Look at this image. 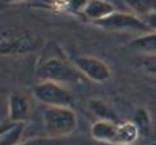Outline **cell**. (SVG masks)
<instances>
[{
	"instance_id": "13",
	"label": "cell",
	"mask_w": 156,
	"mask_h": 145,
	"mask_svg": "<svg viewBox=\"0 0 156 145\" xmlns=\"http://www.w3.org/2000/svg\"><path fill=\"white\" fill-rule=\"evenodd\" d=\"M124 3L140 18L156 12V0H124Z\"/></svg>"
},
{
	"instance_id": "3",
	"label": "cell",
	"mask_w": 156,
	"mask_h": 145,
	"mask_svg": "<svg viewBox=\"0 0 156 145\" xmlns=\"http://www.w3.org/2000/svg\"><path fill=\"white\" fill-rule=\"evenodd\" d=\"M78 126V118L72 107L44 106L42 129L45 136L63 139L73 134Z\"/></svg>"
},
{
	"instance_id": "9",
	"label": "cell",
	"mask_w": 156,
	"mask_h": 145,
	"mask_svg": "<svg viewBox=\"0 0 156 145\" xmlns=\"http://www.w3.org/2000/svg\"><path fill=\"white\" fill-rule=\"evenodd\" d=\"M115 12V6L108 0H88L87 5L82 12L83 17L91 22H97L109 17Z\"/></svg>"
},
{
	"instance_id": "4",
	"label": "cell",
	"mask_w": 156,
	"mask_h": 145,
	"mask_svg": "<svg viewBox=\"0 0 156 145\" xmlns=\"http://www.w3.org/2000/svg\"><path fill=\"white\" fill-rule=\"evenodd\" d=\"M40 46V38L34 32L21 27H6L0 33V55L22 56L35 51Z\"/></svg>"
},
{
	"instance_id": "5",
	"label": "cell",
	"mask_w": 156,
	"mask_h": 145,
	"mask_svg": "<svg viewBox=\"0 0 156 145\" xmlns=\"http://www.w3.org/2000/svg\"><path fill=\"white\" fill-rule=\"evenodd\" d=\"M31 94L44 106L72 107L74 103V97L66 85L50 80H40L35 84Z\"/></svg>"
},
{
	"instance_id": "12",
	"label": "cell",
	"mask_w": 156,
	"mask_h": 145,
	"mask_svg": "<svg viewBox=\"0 0 156 145\" xmlns=\"http://www.w3.org/2000/svg\"><path fill=\"white\" fill-rule=\"evenodd\" d=\"M129 47L142 52L144 55L156 54V32L151 31L137 36L129 42Z\"/></svg>"
},
{
	"instance_id": "6",
	"label": "cell",
	"mask_w": 156,
	"mask_h": 145,
	"mask_svg": "<svg viewBox=\"0 0 156 145\" xmlns=\"http://www.w3.org/2000/svg\"><path fill=\"white\" fill-rule=\"evenodd\" d=\"M96 27L105 31L113 32H151L150 28L145 24L142 18L133 13H124V12H114L109 17L101 19V21L94 22Z\"/></svg>"
},
{
	"instance_id": "17",
	"label": "cell",
	"mask_w": 156,
	"mask_h": 145,
	"mask_svg": "<svg viewBox=\"0 0 156 145\" xmlns=\"http://www.w3.org/2000/svg\"><path fill=\"white\" fill-rule=\"evenodd\" d=\"M87 3L88 0H67V3L64 4L62 10H68L72 13H82Z\"/></svg>"
},
{
	"instance_id": "16",
	"label": "cell",
	"mask_w": 156,
	"mask_h": 145,
	"mask_svg": "<svg viewBox=\"0 0 156 145\" xmlns=\"http://www.w3.org/2000/svg\"><path fill=\"white\" fill-rule=\"evenodd\" d=\"M60 143H62V139L42 136V137H32V139L22 141L18 145H60Z\"/></svg>"
},
{
	"instance_id": "7",
	"label": "cell",
	"mask_w": 156,
	"mask_h": 145,
	"mask_svg": "<svg viewBox=\"0 0 156 145\" xmlns=\"http://www.w3.org/2000/svg\"><path fill=\"white\" fill-rule=\"evenodd\" d=\"M74 66L88 80L102 84L112 79V69L109 65L96 56L82 55L72 59Z\"/></svg>"
},
{
	"instance_id": "14",
	"label": "cell",
	"mask_w": 156,
	"mask_h": 145,
	"mask_svg": "<svg viewBox=\"0 0 156 145\" xmlns=\"http://www.w3.org/2000/svg\"><path fill=\"white\" fill-rule=\"evenodd\" d=\"M138 66L147 75L156 78V54L142 55L138 59Z\"/></svg>"
},
{
	"instance_id": "19",
	"label": "cell",
	"mask_w": 156,
	"mask_h": 145,
	"mask_svg": "<svg viewBox=\"0 0 156 145\" xmlns=\"http://www.w3.org/2000/svg\"><path fill=\"white\" fill-rule=\"evenodd\" d=\"M42 3L49 6H53V8H56V9H63L67 0H42Z\"/></svg>"
},
{
	"instance_id": "11",
	"label": "cell",
	"mask_w": 156,
	"mask_h": 145,
	"mask_svg": "<svg viewBox=\"0 0 156 145\" xmlns=\"http://www.w3.org/2000/svg\"><path fill=\"white\" fill-rule=\"evenodd\" d=\"M24 122L3 123L0 130V145H18L22 143V136L26 130Z\"/></svg>"
},
{
	"instance_id": "2",
	"label": "cell",
	"mask_w": 156,
	"mask_h": 145,
	"mask_svg": "<svg viewBox=\"0 0 156 145\" xmlns=\"http://www.w3.org/2000/svg\"><path fill=\"white\" fill-rule=\"evenodd\" d=\"M141 131L134 121H102L97 120L91 126V136L97 143L109 145H126L137 143Z\"/></svg>"
},
{
	"instance_id": "22",
	"label": "cell",
	"mask_w": 156,
	"mask_h": 145,
	"mask_svg": "<svg viewBox=\"0 0 156 145\" xmlns=\"http://www.w3.org/2000/svg\"><path fill=\"white\" fill-rule=\"evenodd\" d=\"M150 145H156V141H154L152 144H150Z\"/></svg>"
},
{
	"instance_id": "10",
	"label": "cell",
	"mask_w": 156,
	"mask_h": 145,
	"mask_svg": "<svg viewBox=\"0 0 156 145\" xmlns=\"http://www.w3.org/2000/svg\"><path fill=\"white\" fill-rule=\"evenodd\" d=\"M86 106H87V110L97 120L120 122V118L118 113H116V111L106 101L101 99V98H90L86 103Z\"/></svg>"
},
{
	"instance_id": "15",
	"label": "cell",
	"mask_w": 156,
	"mask_h": 145,
	"mask_svg": "<svg viewBox=\"0 0 156 145\" xmlns=\"http://www.w3.org/2000/svg\"><path fill=\"white\" fill-rule=\"evenodd\" d=\"M134 122L138 126L140 131H145L147 133L148 129L151 127V116L150 112H148L146 108H137L134 115Z\"/></svg>"
},
{
	"instance_id": "8",
	"label": "cell",
	"mask_w": 156,
	"mask_h": 145,
	"mask_svg": "<svg viewBox=\"0 0 156 145\" xmlns=\"http://www.w3.org/2000/svg\"><path fill=\"white\" fill-rule=\"evenodd\" d=\"M6 118L10 122L27 123L32 116V98L22 90H14L6 98Z\"/></svg>"
},
{
	"instance_id": "20",
	"label": "cell",
	"mask_w": 156,
	"mask_h": 145,
	"mask_svg": "<svg viewBox=\"0 0 156 145\" xmlns=\"http://www.w3.org/2000/svg\"><path fill=\"white\" fill-rule=\"evenodd\" d=\"M4 4H18V3H22L26 2V0H2Z\"/></svg>"
},
{
	"instance_id": "21",
	"label": "cell",
	"mask_w": 156,
	"mask_h": 145,
	"mask_svg": "<svg viewBox=\"0 0 156 145\" xmlns=\"http://www.w3.org/2000/svg\"><path fill=\"white\" fill-rule=\"evenodd\" d=\"M126 145H138L137 143H133V144H126Z\"/></svg>"
},
{
	"instance_id": "1",
	"label": "cell",
	"mask_w": 156,
	"mask_h": 145,
	"mask_svg": "<svg viewBox=\"0 0 156 145\" xmlns=\"http://www.w3.org/2000/svg\"><path fill=\"white\" fill-rule=\"evenodd\" d=\"M36 75L40 80H50L64 85L67 83H78L84 78L74 66L73 61L67 59L60 50H53V52L41 55L36 66Z\"/></svg>"
},
{
	"instance_id": "18",
	"label": "cell",
	"mask_w": 156,
	"mask_h": 145,
	"mask_svg": "<svg viewBox=\"0 0 156 145\" xmlns=\"http://www.w3.org/2000/svg\"><path fill=\"white\" fill-rule=\"evenodd\" d=\"M142 21H144L145 24L150 28V31H155L156 32V12L142 17Z\"/></svg>"
}]
</instances>
